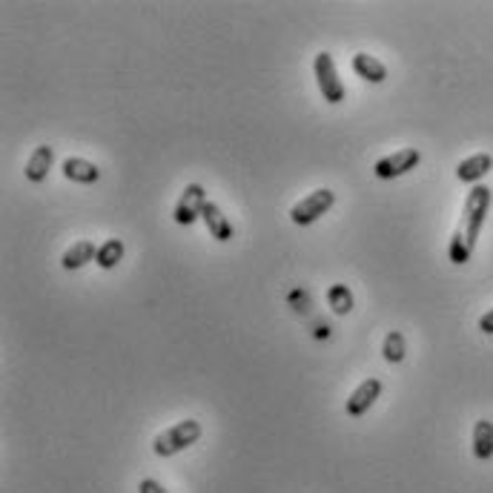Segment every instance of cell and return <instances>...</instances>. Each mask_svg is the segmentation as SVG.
Here are the masks:
<instances>
[{"instance_id": "cell-12", "label": "cell", "mask_w": 493, "mask_h": 493, "mask_svg": "<svg viewBox=\"0 0 493 493\" xmlns=\"http://www.w3.org/2000/svg\"><path fill=\"white\" fill-rule=\"evenodd\" d=\"M95 258H98V247H95V242H75L61 256V267L64 270H81Z\"/></svg>"}, {"instance_id": "cell-4", "label": "cell", "mask_w": 493, "mask_h": 493, "mask_svg": "<svg viewBox=\"0 0 493 493\" xmlns=\"http://www.w3.org/2000/svg\"><path fill=\"white\" fill-rule=\"evenodd\" d=\"M312 72H316V83L321 98L327 104H342L344 101V83L339 81V72H335V61L330 52H319L316 61H312Z\"/></svg>"}, {"instance_id": "cell-15", "label": "cell", "mask_w": 493, "mask_h": 493, "mask_svg": "<svg viewBox=\"0 0 493 493\" xmlns=\"http://www.w3.org/2000/svg\"><path fill=\"white\" fill-rule=\"evenodd\" d=\"M124 258V242L121 238H110V242H104L98 247V258H95V264H98L101 270H112L118 267V261Z\"/></svg>"}, {"instance_id": "cell-3", "label": "cell", "mask_w": 493, "mask_h": 493, "mask_svg": "<svg viewBox=\"0 0 493 493\" xmlns=\"http://www.w3.org/2000/svg\"><path fill=\"white\" fill-rule=\"evenodd\" d=\"M333 204H335L333 189H327V187L312 189L310 196H304L302 201H296L290 207V221L296 227H310V224H316L321 215H327L333 210Z\"/></svg>"}, {"instance_id": "cell-17", "label": "cell", "mask_w": 493, "mask_h": 493, "mask_svg": "<svg viewBox=\"0 0 493 493\" xmlns=\"http://www.w3.org/2000/svg\"><path fill=\"white\" fill-rule=\"evenodd\" d=\"M384 358H388L390 365H399L404 358V335L399 330H390L384 335V347H381Z\"/></svg>"}, {"instance_id": "cell-19", "label": "cell", "mask_w": 493, "mask_h": 493, "mask_svg": "<svg viewBox=\"0 0 493 493\" xmlns=\"http://www.w3.org/2000/svg\"><path fill=\"white\" fill-rule=\"evenodd\" d=\"M479 330H482L485 335H493V307L485 312L482 319H479Z\"/></svg>"}, {"instance_id": "cell-10", "label": "cell", "mask_w": 493, "mask_h": 493, "mask_svg": "<svg viewBox=\"0 0 493 493\" xmlns=\"http://www.w3.org/2000/svg\"><path fill=\"white\" fill-rule=\"evenodd\" d=\"M490 170H493V158L488 152H479V155H471V158L459 161V166H456V178L465 184H476V181H482Z\"/></svg>"}, {"instance_id": "cell-14", "label": "cell", "mask_w": 493, "mask_h": 493, "mask_svg": "<svg viewBox=\"0 0 493 493\" xmlns=\"http://www.w3.org/2000/svg\"><path fill=\"white\" fill-rule=\"evenodd\" d=\"M474 456L479 462L493 459V422L488 419H479L474 425Z\"/></svg>"}, {"instance_id": "cell-11", "label": "cell", "mask_w": 493, "mask_h": 493, "mask_svg": "<svg viewBox=\"0 0 493 493\" xmlns=\"http://www.w3.org/2000/svg\"><path fill=\"white\" fill-rule=\"evenodd\" d=\"M61 173L64 178H69V181H75V184H95L101 178V170L87 158H66L61 164Z\"/></svg>"}, {"instance_id": "cell-18", "label": "cell", "mask_w": 493, "mask_h": 493, "mask_svg": "<svg viewBox=\"0 0 493 493\" xmlns=\"http://www.w3.org/2000/svg\"><path fill=\"white\" fill-rule=\"evenodd\" d=\"M138 493H170V490H164V485L155 482V479H141Z\"/></svg>"}, {"instance_id": "cell-2", "label": "cell", "mask_w": 493, "mask_h": 493, "mask_svg": "<svg viewBox=\"0 0 493 493\" xmlns=\"http://www.w3.org/2000/svg\"><path fill=\"white\" fill-rule=\"evenodd\" d=\"M201 433H204L201 422H196V419H184V422L161 430L158 436L152 439V451L166 459V456H175V453L187 451L189 444H196L201 439Z\"/></svg>"}, {"instance_id": "cell-13", "label": "cell", "mask_w": 493, "mask_h": 493, "mask_svg": "<svg viewBox=\"0 0 493 493\" xmlns=\"http://www.w3.org/2000/svg\"><path fill=\"white\" fill-rule=\"evenodd\" d=\"M353 72L358 78H365L367 83H384V78H388V66L367 52L353 55Z\"/></svg>"}, {"instance_id": "cell-1", "label": "cell", "mask_w": 493, "mask_h": 493, "mask_svg": "<svg viewBox=\"0 0 493 493\" xmlns=\"http://www.w3.org/2000/svg\"><path fill=\"white\" fill-rule=\"evenodd\" d=\"M490 201H493V192L485 184H476L471 192H467L462 221H459V227H456V233L451 238V247H448V256H451L453 264L471 261L476 238H479V233H482V224H485L488 212H490Z\"/></svg>"}, {"instance_id": "cell-16", "label": "cell", "mask_w": 493, "mask_h": 493, "mask_svg": "<svg viewBox=\"0 0 493 493\" xmlns=\"http://www.w3.org/2000/svg\"><path fill=\"white\" fill-rule=\"evenodd\" d=\"M327 302H330L335 316H347V312L353 310V296H350V290H347L344 284H333L330 287V290H327Z\"/></svg>"}, {"instance_id": "cell-6", "label": "cell", "mask_w": 493, "mask_h": 493, "mask_svg": "<svg viewBox=\"0 0 493 493\" xmlns=\"http://www.w3.org/2000/svg\"><path fill=\"white\" fill-rule=\"evenodd\" d=\"M204 207H207V192H204L201 184H187L184 192H181V198H178L175 204V224H181V227H189V224H196L201 219V212Z\"/></svg>"}, {"instance_id": "cell-7", "label": "cell", "mask_w": 493, "mask_h": 493, "mask_svg": "<svg viewBox=\"0 0 493 493\" xmlns=\"http://www.w3.org/2000/svg\"><path fill=\"white\" fill-rule=\"evenodd\" d=\"M381 390H384V384H381V379H365L362 384H358V388L350 393V399H347V404H344V411H347V416L350 419H358V416H365L373 404H376V399L381 396Z\"/></svg>"}, {"instance_id": "cell-8", "label": "cell", "mask_w": 493, "mask_h": 493, "mask_svg": "<svg viewBox=\"0 0 493 493\" xmlns=\"http://www.w3.org/2000/svg\"><path fill=\"white\" fill-rule=\"evenodd\" d=\"M52 164H55V152H52V147H50V143H41V147H35V152L29 155L27 170H23V175H27V181L41 184L43 178L50 175Z\"/></svg>"}, {"instance_id": "cell-5", "label": "cell", "mask_w": 493, "mask_h": 493, "mask_svg": "<svg viewBox=\"0 0 493 493\" xmlns=\"http://www.w3.org/2000/svg\"><path fill=\"white\" fill-rule=\"evenodd\" d=\"M419 161H422V152L416 147H404V150H396L393 155L379 158L376 166H373V173H376V178H381V181H393V178H402L411 170H416Z\"/></svg>"}, {"instance_id": "cell-9", "label": "cell", "mask_w": 493, "mask_h": 493, "mask_svg": "<svg viewBox=\"0 0 493 493\" xmlns=\"http://www.w3.org/2000/svg\"><path fill=\"white\" fill-rule=\"evenodd\" d=\"M201 221L207 224V230H210V235L215 238V242L224 244V242H230V238H233V224L221 212L219 204L207 201V207H204V212H201Z\"/></svg>"}]
</instances>
